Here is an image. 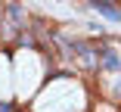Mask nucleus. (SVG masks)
I'll use <instances>...</instances> for the list:
<instances>
[{
  "instance_id": "nucleus-2",
  "label": "nucleus",
  "mask_w": 121,
  "mask_h": 112,
  "mask_svg": "<svg viewBox=\"0 0 121 112\" xmlns=\"http://www.w3.org/2000/svg\"><path fill=\"white\" fill-rule=\"evenodd\" d=\"M99 53H103V69L115 72V69H118V50H112V47H109V50H99Z\"/></svg>"
},
{
  "instance_id": "nucleus-4",
  "label": "nucleus",
  "mask_w": 121,
  "mask_h": 112,
  "mask_svg": "<svg viewBox=\"0 0 121 112\" xmlns=\"http://www.w3.org/2000/svg\"><path fill=\"white\" fill-rule=\"evenodd\" d=\"M0 22H3V6H0Z\"/></svg>"
},
{
  "instance_id": "nucleus-1",
  "label": "nucleus",
  "mask_w": 121,
  "mask_h": 112,
  "mask_svg": "<svg viewBox=\"0 0 121 112\" xmlns=\"http://www.w3.org/2000/svg\"><path fill=\"white\" fill-rule=\"evenodd\" d=\"M90 9H93V13H99V16H106L109 22H118V16H121V13H118V6H115V3H109V0H93Z\"/></svg>"
},
{
  "instance_id": "nucleus-3",
  "label": "nucleus",
  "mask_w": 121,
  "mask_h": 112,
  "mask_svg": "<svg viewBox=\"0 0 121 112\" xmlns=\"http://www.w3.org/2000/svg\"><path fill=\"white\" fill-rule=\"evenodd\" d=\"M0 112H16V106H13V103H3V106H0Z\"/></svg>"
}]
</instances>
